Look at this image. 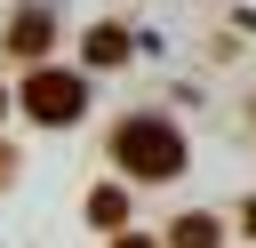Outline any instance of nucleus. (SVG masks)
<instances>
[{"mask_svg": "<svg viewBox=\"0 0 256 248\" xmlns=\"http://www.w3.org/2000/svg\"><path fill=\"white\" fill-rule=\"evenodd\" d=\"M80 104H88V88H80L72 72H32V80H24V112H32V120H48V128L80 120Z\"/></svg>", "mask_w": 256, "mask_h": 248, "instance_id": "obj_2", "label": "nucleus"}, {"mask_svg": "<svg viewBox=\"0 0 256 248\" xmlns=\"http://www.w3.org/2000/svg\"><path fill=\"white\" fill-rule=\"evenodd\" d=\"M0 112H8V96H0Z\"/></svg>", "mask_w": 256, "mask_h": 248, "instance_id": "obj_10", "label": "nucleus"}, {"mask_svg": "<svg viewBox=\"0 0 256 248\" xmlns=\"http://www.w3.org/2000/svg\"><path fill=\"white\" fill-rule=\"evenodd\" d=\"M248 232H256V200H248Z\"/></svg>", "mask_w": 256, "mask_h": 248, "instance_id": "obj_8", "label": "nucleus"}, {"mask_svg": "<svg viewBox=\"0 0 256 248\" xmlns=\"http://www.w3.org/2000/svg\"><path fill=\"white\" fill-rule=\"evenodd\" d=\"M48 40H56V16H48V8H24V16L8 24V48H16V56H48Z\"/></svg>", "mask_w": 256, "mask_h": 248, "instance_id": "obj_3", "label": "nucleus"}, {"mask_svg": "<svg viewBox=\"0 0 256 248\" xmlns=\"http://www.w3.org/2000/svg\"><path fill=\"white\" fill-rule=\"evenodd\" d=\"M120 56H128V32H120V24L88 32V64H120Z\"/></svg>", "mask_w": 256, "mask_h": 248, "instance_id": "obj_5", "label": "nucleus"}, {"mask_svg": "<svg viewBox=\"0 0 256 248\" xmlns=\"http://www.w3.org/2000/svg\"><path fill=\"white\" fill-rule=\"evenodd\" d=\"M112 160H120L128 176H144V184H168V176L184 168V136H176L168 120H120V128H112Z\"/></svg>", "mask_w": 256, "mask_h": 248, "instance_id": "obj_1", "label": "nucleus"}, {"mask_svg": "<svg viewBox=\"0 0 256 248\" xmlns=\"http://www.w3.org/2000/svg\"><path fill=\"white\" fill-rule=\"evenodd\" d=\"M88 224H96V232H120V224H128V192H120V184L88 192Z\"/></svg>", "mask_w": 256, "mask_h": 248, "instance_id": "obj_4", "label": "nucleus"}, {"mask_svg": "<svg viewBox=\"0 0 256 248\" xmlns=\"http://www.w3.org/2000/svg\"><path fill=\"white\" fill-rule=\"evenodd\" d=\"M176 248H216V224L208 216H176Z\"/></svg>", "mask_w": 256, "mask_h": 248, "instance_id": "obj_6", "label": "nucleus"}, {"mask_svg": "<svg viewBox=\"0 0 256 248\" xmlns=\"http://www.w3.org/2000/svg\"><path fill=\"white\" fill-rule=\"evenodd\" d=\"M112 248H152V240L144 232H112Z\"/></svg>", "mask_w": 256, "mask_h": 248, "instance_id": "obj_7", "label": "nucleus"}, {"mask_svg": "<svg viewBox=\"0 0 256 248\" xmlns=\"http://www.w3.org/2000/svg\"><path fill=\"white\" fill-rule=\"evenodd\" d=\"M0 176H8V152H0Z\"/></svg>", "mask_w": 256, "mask_h": 248, "instance_id": "obj_9", "label": "nucleus"}]
</instances>
